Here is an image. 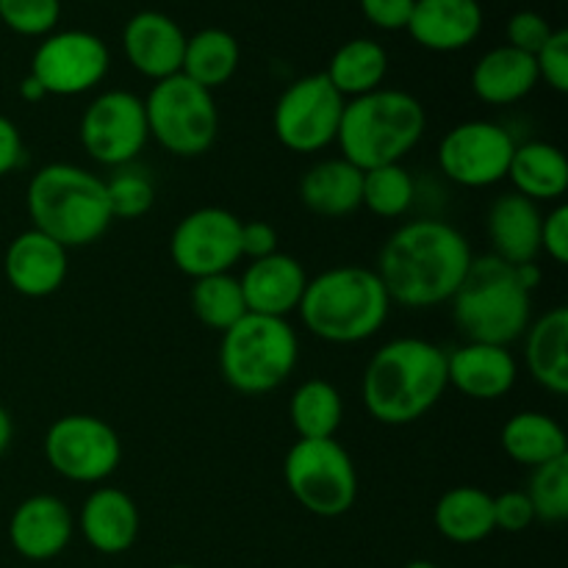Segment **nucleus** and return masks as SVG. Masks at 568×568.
Segmentation results:
<instances>
[{"label": "nucleus", "mask_w": 568, "mask_h": 568, "mask_svg": "<svg viewBox=\"0 0 568 568\" xmlns=\"http://www.w3.org/2000/svg\"><path fill=\"white\" fill-rule=\"evenodd\" d=\"M514 192L532 203H558L568 189V161L558 144L525 142L516 144L508 166Z\"/></svg>", "instance_id": "27"}, {"label": "nucleus", "mask_w": 568, "mask_h": 568, "mask_svg": "<svg viewBox=\"0 0 568 568\" xmlns=\"http://www.w3.org/2000/svg\"><path fill=\"white\" fill-rule=\"evenodd\" d=\"M361 14L383 31H405L416 0H358Z\"/></svg>", "instance_id": "41"}, {"label": "nucleus", "mask_w": 568, "mask_h": 568, "mask_svg": "<svg viewBox=\"0 0 568 568\" xmlns=\"http://www.w3.org/2000/svg\"><path fill=\"white\" fill-rule=\"evenodd\" d=\"M297 311L320 342L361 344L386 325L392 300L375 270L344 264L308 277Z\"/></svg>", "instance_id": "3"}, {"label": "nucleus", "mask_w": 568, "mask_h": 568, "mask_svg": "<svg viewBox=\"0 0 568 568\" xmlns=\"http://www.w3.org/2000/svg\"><path fill=\"white\" fill-rule=\"evenodd\" d=\"M189 300H192L194 316H197L205 327L220 333H225L227 327H233L244 314H247L242 283H239V277H233L231 272L197 277Z\"/></svg>", "instance_id": "33"}, {"label": "nucleus", "mask_w": 568, "mask_h": 568, "mask_svg": "<svg viewBox=\"0 0 568 568\" xmlns=\"http://www.w3.org/2000/svg\"><path fill=\"white\" fill-rule=\"evenodd\" d=\"M538 81H547L555 92H568V31L566 28H555L552 37L547 39L536 55Z\"/></svg>", "instance_id": "38"}, {"label": "nucleus", "mask_w": 568, "mask_h": 568, "mask_svg": "<svg viewBox=\"0 0 568 568\" xmlns=\"http://www.w3.org/2000/svg\"><path fill=\"white\" fill-rule=\"evenodd\" d=\"M166 568H192V566H186V564H175V566H166Z\"/></svg>", "instance_id": "49"}, {"label": "nucleus", "mask_w": 568, "mask_h": 568, "mask_svg": "<svg viewBox=\"0 0 568 568\" xmlns=\"http://www.w3.org/2000/svg\"><path fill=\"white\" fill-rule=\"evenodd\" d=\"M78 521L83 541L100 555H122L136 544L139 508L122 488H94L83 503Z\"/></svg>", "instance_id": "23"}, {"label": "nucleus", "mask_w": 568, "mask_h": 568, "mask_svg": "<svg viewBox=\"0 0 568 568\" xmlns=\"http://www.w3.org/2000/svg\"><path fill=\"white\" fill-rule=\"evenodd\" d=\"M288 494L308 514L338 519L358 499V471L336 438H297L283 460Z\"/></svg>", "instance_id": "8"}, {"label": "nucleus", "mask_w": 568, "mask_h": 568, "mask_svg": "<svg viewBox=\"0 0 568 568\" xmlns=\"http://www.w3.org/2000/svg\"><path fill=\"white\" fill-rule=\"evenodd\" d=\"M514 150V136L499 122L469 120L444 133L438 166L458 186L488 189L508 178Z\"/></svg>", "instance_id": "14"}, {"label": "nucleus", "mask_w": 568, "mask_h": 568, "mask_svg": "<svg viewBox=\"0 0 568 568\" xmlns=\"http://www.w3.org/2000/svg\"><path fill=\"white\" fill-rule=\"evenodd\" d=\"M239 283H242L247 314L286 320L292 311L300 308V300H303L305 286H308V275H305L303 264L294 255L277 250L275 255L250 261Z\"/></svg>", "instance_id": "20"}, {"label": "nucleus", "mask_w": 568, "mask_h": 568, "mask_svg": "<svg viewBox=\"0 0 568 568\" xmlns=\"http://www.w3.org/2000/svg\"><path fill=\"white\" fill-rule=\"evenodd\" d=\"M11 438H14V422H11L9 410L0 405V455L11 447Z\"/></svg>", "instance_id": "47"}, {"label": "nucleus", "mask_w": 568, "mask_h": 568, "mask_svg": "<svg viewBox=\"0 0 568 568\" xmlns=\"http://www.w3.org/2000/svg\"><path fill=\"white\" fill-rule=\"evenodd\" d=\"M536 525V514L525 491H505L494 497V527L503 532H525Z\"/></svg>", "instance_id": "40"}, {"label": "nucleus", "mask_w": 568, "mask_h": 568, "mask_svg": "<svg viewBox=\"0 0 568 568\" xmlns=\"http://www.w3.org/2000/svg\"><path fill=\"white\" fill-rule=\"evenodd\" d=\"M499 442H503L505 455L527 469H536V466L568 455L566 430L541 410H521V414L510 416L503 425Z\"/></svg>", "instance_id": "29"}, {"label": "nucleus", "mask_w": 568, "mask_h": 568, "mask_svg": "<svg viewBox=\"0 0 568 568\" xmlns=\"http://www.w3.org/2000/svg\"><path fill=\"white\" fill-rule=\"evenodd\" d=\"M405 31L433 53H455L480 37L483 6L477 0H416Z\"/></svg>", "instance_id": "21"}, {"label": "nucleus", "mask_w": 568, "mask_h": 568, "mask_svg": "<svg viewBox=\"0 0 568 568\" xmlns=\"http://www.w3.org/2000/svg\"><path fill=\"white\" fill-rule=\"evenodd\" d=\"M300 358V342L288 320L244 314L222 333L220 372L227 386L247 397L275 392Z\"/></svg>", "instance_id": "7"}, {"label": "nucleus", "mask_w": 568, "mask_h": 568, "mask_svg": "<svg viewBox=\"0 0 568 568\" xmlns=\"http://www.w3.org/2000/svg\"><path fill=\"white\" fill-rule=\"evenodd\" d=\"M70 272L67 247L39 231H22L6 247L3 275L17 294L31 300L50 297L59 292Z\"/></svg>", "instance_id": "17"}, {"label": "nucleus", "mask_w": 568, "mask_h": 568, "mask_svg": "<svg viewBox=\"0 0 568 568\" xmlns=\"http://www.w3.org/2000/svg\"><path fill=\"white\" fill-rule=\"evenodd\" d=\"M111 53L89 31H53L42 39L31 59V75L48 94L75 98L92 92L109 75Z\"/></svg>", "instance_id": "15"}, {"label": "nucleus", "mask_w": 568, "mask_h": 568, "mask_svg": "<svg viewBox=\"0 0 568 568\" xmlns=\"http://www.w3.org/2000/svg\"><path fill=\"white\" fill-rule=\"evenodd\" d=\"M170 258L192 281L231 272L242 261V220L216 205L192 211L172 231Z\"/></svg>", "instance_id": "13"}, {"label": "nucleus", "mask_w": 568, "mask_h": 568, "mask_svg": "<svg viewBox=\"0 0 568 568\" xmlns=\"http://www.w3.org/2000/svg\"><path fill=\"white\" fill-rule=\"evenodd\" d=\"M414 175L403 164H386L364 172L361 205L369 209L375 216H381V220L405 216L410 211V205H414Z\"/></svg>", "instance_id": "34"}, {"label": "nucleus", "mask_w": 568, "mask_h": 568, "mask_svg": "<svg viewBox=\"0 0 568 568\" xmlns=\"http://www.w3.org/2000/svg\"><path fill=\"white\" fill-rule=\"evenodd\" d=\"M144 116L150 136L178 159L209 153L220 131L214 94L181 72L155 81L144 100Z\"/></svg>", "instance_id": "9"}, {"label": "nucleus", "mask_w": 568, "mask_h": 568, "mask_svg": "<svg viewBox=\"0 0 568 568\" xmlns=\"http://www.w3.org/2000/svg\"><path fill=\"white\" fill-rule=\"evenodd\" d=\"M447 388V353L427 338L403 336L372 355L361 399L375 422L405 427L430 414Z\"/></svg>", "instance_id": "2"}, {"label": "nucleus", "mask_w": 568, "mask_h": 568, "mask_svg": "<svg viewBox=\"0 0 568 568\" xmlns=\"http://www.w3.org/2000/svg\"><path fill=\"white\" fill-rule=\"evenodd\" d=\"M527 499L532 505L536 521L560 525L568 519V455L549 464L536 466L527 486Z\"/></svg>", "instance_id": "35"}, {"label": "nucleus", "mask_w": 568, "mask_h": 568, "mask_svg": "<svg viewBox=\"0 0 568 568\" xmlns=\"http://www.w3.org/2000/svg\"><path fill=\"white\" fill-rule=\"evenodd\" d=\"M61 17V0H0V22L20 37H48Z\"/></svg>", "instance_id": "37"}, {"label": "nucleus", "mask_w": 568, "mask_h": 568, "mask_svg": "<svg viewBox=\"0 0 568 568\" xmlns=\"http://www.w3.org/2000/svg\"><path fill=\"white\" fill-rule=\"evenodd\" d=\"M26 209L33 231L67 250L94 244L114 222L103 178L64 161L37 170L28 181Z\"/></svg>", "instance_id": "4"}, {"label": "nucleus", "mask_w": 568, "mask_h": 568, "mask_svg": "<svg viewBox=\"0 0 568 568\" xmlns=\"http://www.w3.org/2000/svg\"><path fill=\"white\" fill-rule=\"evenodd\" d=\"M514 270H516V277H519L521 286H525L527 292L532 294V288H536L538 283H541V266H538L536 261H532V264H519V266H514Z\"/></svg>", "instance_id": "46"}, {"label": "nucleus", "mask_w": 568, "mask_h": 568, "mask_svg": "<svg viewBox=\"0 0 568 568\" xmlns=\"http://www.w3.org/2000/svg\"><path fill=\"white\" fill-rule=\"evenodd\" d=\"M519 377L514 353L499 344L466 342L447 353V383L469 399L494 403L503 399Z\"/></svg>", "instance_id": "19"}, {"label": "nucleus", "mask_w": 568, "mask_h": 568, "mask_svg": "<svg viewBox=\"0 0 568 568\" xmlns=\"http://www.w3.org/2000/svg\"><path fill=\"white\" fill-rule=\"evenodd\" d=\"M525 361L527 372L541 388L555 397L568 394V308L555 305L552 311L527 325Z\"/></svg>", "instance_id": "26"}, {"label": "nucleus", "mask_w": 568, "mask_h": 568, "mask_svg": "<svg viewBox=\"0 0 568 568\" xmlns=\"http://www.w3.org/2000/svg\"><path fill=\"white\" fill-rule=\"evenodd\" d=\"M552 31L555 28L549 26L547 17H541L538 11H516L508 20V44L521 53L536 55L552 37Z\"/></svg>", "instance_id": "39"}, {"label": "nucleus", "mask_w": 568, "mask_h": 568, "mask_svg": "<svg viewBox=\"0 0 568 568\" xmlns=\"http://www.w3.org/2000/svg\"><path fill=\"white\" fill-rule=\"evenodd\" d=\"M436 530L458 547L486 541L494 527V497L477 486H455L438 497L433 508Z\"/></svg>", "instance_id": "28"}, {"label": "nucleus", "mask_w": 568, "mask_h": 568, "mask_svg": "<svg viewBox=\"0 0 568 568\" xmlns=\"http://www.w3.org/2000/svg\"><path fill=\"white\" fill-rule=\"evenodd\" d=\"M388 72V53L375 39H349L333 53L325 75L344 100L383 89Z\"/></svg>", "instance_id": "30"}, {"label": "nucleus", "mask_w": 568, "mask_h": 568, "mask_svg": "<svg viewBox=\"0 0 568 568\" xmlns=\"http://www.w3.org/2000/svg\"><path fill=\"white\" fill-rule=\"evenodd\" d=\"M20 98L26 100V103H39V100L48 98V92H44L42 83H39L37 78H33L31 72H28V75L20 81Z\"/></svg>", "instance_id": "45"}, {"label": "nucleus", "mask_w": 568, "mask_h": 568, "mask_svg": "<svg viewBox=\"0 0 568 568\" xmlns=\"http://www.w3.org/2000/svg\"><path fill=\"white\" fill-rule=\"evenodd\" d=\"M471 261V244L458 227L444 220H410L386 239L375 272L392 303L425 311L455 297Z\"/></svg>", "instance_id": "1"}, {"label": "nucleus", "mask_w": 568, "mask_h": 568, "mask_svg": "<svg viewBox=\"0 0 568 568\" xmlns=\"http://www.w3.org/2000/svg\"><path fill=\"white\" fill-rule=\"evenodd\" d=\"M105 197L111 220H139L153 209L155 186L144 172L125 166L105 181Z\"/></svg>", "instance_id": "36"}, {"label": "nucleus", "mask_w": 568, "mask_h": 568, "mask_svg": "<svg viewBox=\"0 0 568 568\" xmlns=\"http://www.w3.org/2000/svg\"><path fill=\"white\" fill-rule=\"evenodd\" d=\"M78 139L89 159L103 166H128L148 144L144 100L125 89L98 94L78 122Z\"/></svg>", "instance_id": "12"}, {"label": "nucleus", "mask_w": 568, "mask_h": 568, "mask_svg": "<svg viewBox=\"0 0 568 568\" xmlns=\"http://www.w3.org/2000/svg\"><path fill=\"white\" fill-rule=\"evenodd\" d=\"M405 568H438L436 564H430V560H410Z\"/></svg>", "instance_id": "48"}, {"label": "nucleus", "mask_w": 568, "mask_h": 568, "mask_svg": "<svg viewBox=\"0 0 568 568\" xmlns=\"http://www.w3.org/2000/svg\"><path fill=\"white\" fill-rule=\"evenodd\" d=\"M541 209L521 194L508 192L488 209V242L491 255L510 266L532 264L541 253Z\"/></svg>", "instance_id": "22"}, {"label": "nucleus", "mask_w": 568, "mask_h": 568, "mask_svg": "<svg viewBox=\"0 0 568 568\" xmlns=\"http://www.w3.org/2000/svg\"><path fill=\"white\" fill-rule=\"evenodd\" d=\"M44 460L70 483H105L122 460V442L109 422L92 414H67L44 433Z\"/></svg>", "instance_id": "11"}, {"label": "nucleus", "mask_w": 568, "mask_h": 568, "mask_svg": "<svg viewBox=\"0 0 568 568\" xmlns=\"http://www.w3.org/2000/svg\"><path fill=\"white\" fill-rule=\"evenodd\" d=\"M347 100L333 89L325 72L297 78L283 89L272 111V131L292 153H320L338 136Z\"/></svg>", "instance_id": "10"}, {"label": "nucleus", "mask_w": 568, "mask_h": 568, "mask_svg": "<svg viewBox=\"0 0 568 568\" xmlns=\"http://www.w3.org/2000/svg\"><path fill=\"white\" fill-rule=\"evenodd\" d=\"M427 128L425 105L403 89H375L347 100L336 144L358 170L403 164Z\"/></svg>", "instance_id": "5"}, {"label": "nucleus", "mask_w": 568, "mask_h": 568, "mask_svg": "<svg viewBox=\"0 0 568 568\" xmlns=\"http://www.w3.org/2000/svg\"><path fill=\"white\" fill-rule=\"evenodd\" d=\"M72 530H75V521L64 499L53 494H33L22 499L11 514L9 541L20 558L44 564V560L59 558L70 547Z\"/></svg>", "instance_id": "16"}, {"label": "nucleus", "mask_w": 568, "mask_h": 568, "mask_svg": "<svg viewBox=\"0 0 568 568\" xmlns=\"http://www.w3.org/2000/svg\"><path fill=\"white\" fill-rule=\"evenodd\" d=\"M22 155H26V148H22L20 128L9 116L0 114V178L14 172L22 164Z\"/></svg>", "instance_id": "44"}, {"label": "nucleus", "mask_w": 568, "mask_h": 568, "mask_svg": "<svg viewBox=\"0 0 568 568\" xmlns=\"http://www.w3.org/2000/svg\"><path fill=\"white\" fill-rule=\"evenodd\" d=\"M538 87V67L530 53L499 44L480 55L471 70V92L488 105H510Z\"/></svg>", "instance_id": "25"}, {"label": "nucleus", "mask_w": 568, "mask_h": 568, "mask_svg": "<svg viewBox=\"0 0 568 568\" xmlns=\"http://www.w3.org/2000/svg\"><path fill=\"white\" fill-rule=\"evenodd\" d=\"M449 305L466 342L510 347L530 325L532 294L521 286L514 266L497 255H483L471 261Z\"/></svg>", "instance_id": "6"}, {"label": "nucleus", "mask_w": 568, "mask_h": 568, "mask_svg": "<svg viewBox=\"0 0 568 568\" xmlns=\"http://www.w3.org/2000/svg\"><path fill=\"white\" fill-rule=\"evenodd\" d=\"M361 189H364V170L349 164L347 159L316 161L300 178V200L305 209L325 220H342L361 209Z\"/></svg>", "instance_id": "24"}, {"label": "nucleus", "mask_w": 568, "mask_h": 568, "mask_svg": "<svg viewBox=\"0 0 568 568\" xmlns=\"http://www.w3.org/2000/svg\"><path fill=\"white\" fill-rule=\"evenodd\" d=\"M122 50L139 75L164 81L181 72L186 33L161 11H139L122 28Z\"/></svg>", "instance_id": "18"}, {"label": "nucleus", "mask_w": 568, "mask_h": 568, "mask_svg": "<svg viewBox=\"0 0 568 568\" xmlns=\"http://www.w3.org/2000/svg\"><path fill=\"white\" fill-rule=\"evenodd\" d=\"M541 250L564 266L568 261V205L558 203L541 220Z\"/></svg>", "instance_id": "42"}, {"label": "nucleus", "mask_w": 568, "mask_h": 568, "mask_svg": "<svg viewBox=\"0 0 568 568\" xmlns=\"http://www.w3.org/2000/svg\"><path fill=\"white\" fill-rule=\"evenodd\" d=\"M83 3H94V0H83Z\"/></svg>", "instance_id": "50"}, {"label": "nucleus", "mask_w": 568, "mask_h": 568, "mask_svg": "<svg viewBox=\"0 0 568 568\" xmlns=\"http://www.w3.org/2000/svg\"><path fill=\"white\" fill-rule=\"evenodd\" d=\"M239 59H242V50H239L236 37L231 31L203 28L194 37H186L181 75L214 92L216 87H225L236 75Z\"/></svg>", "instance_id": "31"}, {"label": "nucleus", "mask_w": 568, "mask_h": 568, "mask_svg": "<svg viewBox=\"0 0 568 568\" xmlns=\"http://www.w3.org/2000/svg\"><path fill=\"white\" fill-rule=\"evenodd\" d=\"M288 419L297 438H336L344 419L342 394L333 383L311 377L292 394Z\"/></svg>", "instance_id": "32"}, {"label": "nucleus", "mask_w": 568, "mask_h": 568, "mask_svg": "<svg viewBox=\"0 0 568 568\" xmlns=\"http://www.w3.org/2000/svg\"><path fill=\"white\" fill-rule=\"evenodd\" d=\"M277 253V231L275 225L264 220L242 222V258L258 261Z\"/></svg>", "instance_id": "43"}]
</instances>
